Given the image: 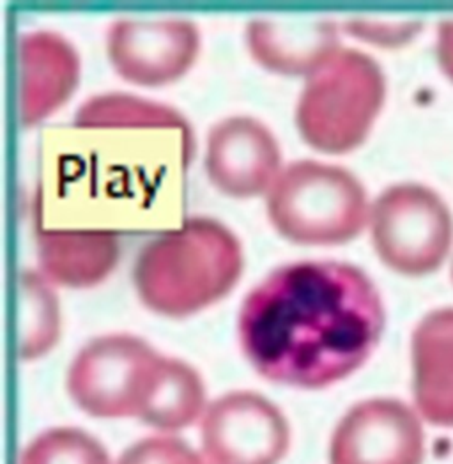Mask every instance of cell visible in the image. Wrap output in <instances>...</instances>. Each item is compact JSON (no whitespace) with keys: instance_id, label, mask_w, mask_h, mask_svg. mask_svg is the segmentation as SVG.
<instances>
[{"instance_id":"6da1fadb","label":"cell","mask_w":453,"mask_h":464,"mask_svg":"<svg viewBox=\"0 0 453 464\" xmlns=\"http://www.w3.org/2000/svg\"><path fill=\"white\" fill-rule=\"evenodd\" d=\"M193 151L191 128L174 109L131 94L94 96L70 128L43 140L36 229H176Z\"/></svg>"},{"instance_id":"7a4b0ae2","label":"cell","mask_w":453,"mask_h":464,"mask_svg":"<svg viewBox=\"0 0 453 464\" xmlns=\"http://www.w3.org/2000/svg\"><path fill=\"white\" fill-rule=\"evenodd\" d=\"M384 310L356 266L304 261L273 271L239 310V344L269 382L324 388L352 374L378 346Z\"/></svg>"},{"instance_id":"3957f363","label":"cell","mask_w":453,"mask_h":464,"mask_svg":"<svg viewBox=\"0 0 453 464\" xmlns=\"http://www.w3.org/2000/svg\"><path fill=\"white\" fill-rule=\"evenodd\" d=\"M241 273L239 239L217 220L189 217L139 252L133 284L148 309L187 317L226 296Z\"/></svg>"},{"instance_id":"277c9868","label":"cell","mask_w":453,"mask_h":464,"mask_svg":"<svg viewBox=\"0 0 453 464\" xmlns=\"http://www.w3.org/2000/svg\"><path fill=\"white\" fill-rule=\"evenodd\" d=\"M265 209L276 232L303 246L347 243L371 220L361 183L342 167L313 160L294 161L278 174Z\"/></svg>"},{"instance_id":"5b68a950","label":"cell","mask_w":453,"mask_h":464,"mask_svg":"<svg viewBox=\"0 0 453 464\" xmlns=\"http://www.w3.org/2000/svg\"><path fill=\"white\" fill-rule=\"evenodd\" d=\"M386 83L378 63L363 52L340 48L306 78L296 126L315 151L343 155L363 144L384 103Z\"/></svg>"},{"instance_id":"8992f818","label":"cell","mask_w":453,"mask_h":464,"mask_svg":"<svg viewBox=\"0 0 453 464\" xmlns=\"http://www.w3.org/2000/svg\"><path fill=\"white\" fill-rule=\"evenodd\" d=\"M161 358L146 341L133 335L94 339L76 354L70 367V395L92 417L140 419Z\"/></svg>"},{"instance_id":"52a82bcc","label":"cell","mask_w":453,"mask_h":464,"mask_svg":"<svg viewBox=\"0 0 453 464\" xmlns=\"http://www.w3.org/2000/svg\"><path fill=\"white\" fill-rule=\"evenodd\" d=\"M372 241L381 261L402 275L438 270L452 245V217L445 202L419 185H397L371 209Z\"/></svg>"},{"instance_id":"ba28073f","label":"cell","mask_w":453,"mask_h":464,"mask_svg":"<svg viewBox=\"0 0 453 464\" xmlns=\"http://www.w3.org/2000/svg\"><path fill=\"white\" fill-rule=\"evenodd\" d=\"M202 443L213 464H278L289 447V426L265 397L232 392L206 411Z\"/></svg>"},{"instance_id":"9c48e42d","label":"cell","mask_w":453,"mask_h":464,"mask_svg":"<svg viewBox=\"0 0 453 464\" xmlns=\"http://www.w3.org/2000/svg\"><path fill=\"white\" fill-rule=\"evenodd\" d=\"M200 50L189 20H117L107 34V53L122 80L159 87L183 77Z\"/></svg>"},{"instance_id":"30bf717a","label":"cell","mask_w":453,"mask_h":464,"mask_svg":"<svg viewBox=\"0 0 453 464\" xmlns=\"http://www.w3.org/2000/svg\"><path fill=\"white\" fill-rule=\"evenodd\" d=\"M330 459L332 464H421L423 429L406 404L367 401L342 419Z\"/></svg>"},{"instance_id":"8fae6325","label":"cell","mask_w":453,"mask_h":464,"mask_svg":"<svg viewBox=\"0 0 453 464\" xmlns=\"http://www.w3.org/2000/svg\"><path fill=\"white\" fill-rule=\"evenodd\" d=\"M282 163L278 142L263 122L246 116L215 124L206 142V172L211 185L234 198L269 192Z\"/></svg>"},{"instance_id":"7c38bea8","label":"cell","mask_w":453,"mask_h":464,"mask_svg":"<svg viewBox=\"0 0 453 464\" xmlns=\"http://www.w3.org/2000/svg\"><path fill=\"white\" fill-rule=\"evenodd\" d=\"M18 57L20 117L24 126L31 128L73 96L80 80V59L66 39L46 31L24 34Z\"/></svg>"},{"instance_id":"4fadbf2b","label":"cell","mask_w":453,"mask_h":464,"mask_svg":"<svg viewBox=\"0 0 453 464\" xmlns=\"http://www.w3.org/2000/svg\"><path fill=\"white\" fill-rule=\"evenodd\" d=\"M252 57L265 70L287 77H312L340 48L332 20H252L246 25Z\"/></svg>"},{"instance_id":"5bb4252c","label":"cell","mask_w":453,"mask_h":464,"mask_svg":"<svg viewBox=\"0 0 453 464\" xmlns=\"http://www.w3.org/2000/svg\"><path fill=\"white\" fill-rule=\"evenodd\" d=\"M415 401L436 426L453 427V309L421 319L413 335Z\"/></svg>"},{"instance_id":"9a60e30c","label":"cell","mask_w":453,"mask_h":464,"mask_svg":"<svg viewBox=\"0 0 453 464\" xmlns=\"http://www.w3.org/2000/svg\"><path fill=\"white\" fill-rule=\"evenodd\" d=\"M36 248L44 278L73 289L100 284L119 261V236L112 232L36 229Z\"/></svg>"},{"instance_id":"2e32d148","label":"cell","mask_w":453,"mask_h":464,"mask_svg":"<svg viewBox=\"0 0 453 464\" xmlns=\"http://www.w3.org/2000/svg\"><path fill=\"white\" fill-rule=\"evenodd\" d=\"M204 402L206 390L200 376L185 362L163 356L140 420L161 430H178L198 419Z\"/></svg>"},{"instance_id":"e0dca14e","label":"cell","mask_w":453,"mask_h":464,"mask_svg":"<svg viewBox=\"0 0 453 464\" xmlns=\"http://www.w3.org/2000/svg\"><path fill=\"white\" fill-rule=\"evenodd\" d=\"M59 300L46 278L36 271L20 276V356L34 360L48 353L59 341Z\"/></svg>"},{"instance_id":"ac0fdd59","label":"cell","mask_w":453,"mask_h":464,"mask_svg":"<svg viewBox=\"0 0 453 464\" xmlns=\"http://www.w3.org/2000/svg\"><path fill=\"white\" fill-rule=\"evenodd\" d=\"M20 464H111L103 447L76 429L41 434L25 450Z\"/></svg>"},{"instance_id":"d6986e66","label":"cell","mask_w":453,"mask_h":464,"mask_svg":"<svg viewBox=\"0 0 453 464\" xmlns=\"http://www.w3.org/2000/svg\"><path fill=\"white\" fill-rule=\"evenodd\" d=\"M119 464H204L187 443L176 438H148L124 452Z\"/></svg>"},{"instance_id":"ffe728a7","label":"cell","mask_w":453,"mask_h":464,"mask_svg":"<svg viewBox=\"0 0 453 464\" xmlns=\"http://www.w3.org/2000/svg\"><path fill=\"white\" fill-rule=\"evenodd\" d=\"M343 29L352 38L378 44L381 48H395L415 38L421 25L415 22L388 24V22H372V20H349L343 24Z\"/></svg>"},{"instance_id":"44dd1931","label":"cell","mask_w":453,"mask_h":464,"mask_svg":"<svg viewBox=\"0 0 453 464\" xmlns=\"http://www.w3.org/2000/svg\"><path fill=\"white\" fill-rule=\"evenodd\" d=\"M438 57L445 73L453 80V22H445L439 27Z\"/></svg>"}]
</instances>
